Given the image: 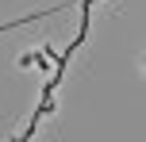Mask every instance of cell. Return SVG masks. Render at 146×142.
Wrapping results in <instances>:
<instances>
[{"mask_svg":"<svg viewBox=\"0 0 146 142\" xmlns=\"http://www.w3.org/2000/svg\"><path fill=\"white\" fill-rule=\"evenodd\" d=\"M19 65L23 69H46L50 61L42 58V50H27V54H19Z\"/></svg>","mask_w":146,"mask_h":142,"instance_id":"1","label":"cell"},{"mask_svg":"<svg viewBox=\"0 0 146 142\" xmlns=\"http://www.w3.org/2000/svg\"><path fill=\"white\" fill-rule=\"evenodd\" d=\"M92 4H96V0H92Z\"/></svg>","mask_w":146,"mask_h":142,"instance_id":"2","label":"cell"}]
</instances>
